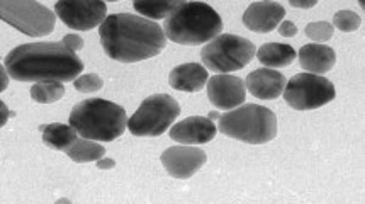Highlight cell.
Here are the masks:
<instances>
[{"label":"cell","instance_id":"obj_1","mask_svg":"<svg viewBox=\"0 0 365 204\" xmlns=\"http://www.w3.org/2000/svg\"><path fill=\"white\" fill-rule=\"evenodd\" d=\"M4 65L17 82H75L83 72V61L63 43L21 44L9 53Z\"/></svg>","mask_w":365,"mask_h":204},{"label":"cell","instance_id":"obj_2","mask_svg":"<svg viewBox=\"0 0 365 204\" xmlns=\"http://www.w3.org/2000/svg\"><path fill=\"white\" fill-rule=\"evenodd\" d=\"M99 34L106 55L121 63L153 58L167 46V36L157 22L126 12L108 16Z\"/></svg>","mask_w":365,"mask_h":204},{"label":"cell","instance_id":"obj_3","mask_svg":"<svg viewBox=\"0 0 365 204\" xmlns=\"http://www.w3.org/2000/svg\"><path fill=\"white\" fill-rule=\"evenodd\" d=\"M163 33L170 41L184 46H199L220 36L222 21L212 7L204 2H184L165 19Z\"/></svg>","mask_w":365,"mask_h":204},{"label":"cell","instance_id":"obj_4","mask_svg":"<svg viewBox=\"0 0 365 204\" xmlns=\"http://www.w3.org/2000/svg\"><path fill=\"white\" fill-rule=\"evenodd\" d=\"M70 124L82 138L92 141H114L128 128L126 111L106 99H88L75 106L70 113Z\"/></svg>","mask_w":365,"mask_h":204},{"label":"cell","instance_id":"obj_5","mask_svg":"<svg viewBox=\"0 0 365 204\" xmlns=\"http://www.w3.org/2000/svg\"><path fill=\"white\" fill-rule=\"evenodd\" d=\"M217 131L250 145H262L277 136V118L269 108L258 104L238 106L221 114Z\"/></svg>","mask_w":365,"mask_h":204},{"label":"cell","instance_id":"obj_6","mask_svg":"<svg viewBox=\"0 0 365 204\" xmlns=\"http://www.w3.org/2000/svg\"><path fill=\"white\" fill-rule=\"evenodd\" d=\"M180 116L179 102L168 94H153L141 102L138 111L129 118L128 130L140 138H157L170 130Z\"/></svg>","mask_w":365,"mask_h":204},{"label":"cell","instance_id":"obj_7","mask_svg":"<svg viewBox=\"0 0 365 204\" xmlns=\"http://www.w3.org/2000/svg\"><path fill=\"white\" fill-rule=\"evenodd\" d=\"M255 55L257 46L250 39L235 34H220L202 48L201 61L211 72L230 73L245 68Z\"/></svg>","mask_w":365,"mask_h":204},{"label":"cell","instance_id":"obj_8","mask_svg":"<svg viewBox=\"0 0 365 204\" xmlns=\"http://www.w3.org/2000/svg\"><path fill=\"white\" fill-rule=\"evenodd\" d=\"M0 17L9 26L26 36H48L56 24L55 12L34 0H4L0 4Z\"/></svg>","mask_w":365,"mask_h":204},{"label":"cell","instance_id":"obj_9","mask_svg":"<svg viewBox=\"0 0 365 204\" xmlns=\"http://www.w3.org/2000/svg\"><path fill=\"white\" fill-rule=\"evenodd\" d=\"M289 108L296 111H313L323 108L336 97L335 86L314 73H297L286 83L282 92Z\"/></svg>","mask_w":365,"mask_h":204},{"label":"cell","instance_id":"obj_10","mask_svg":"<svg viewBox=\"0 0 365 204\" xmlns=\"http://www.w3.org/2000/svg\"><path fill=\"white\" fill-rule=\"evenodd\" d=\"M55 12L73 31H91L108 19V6L101 0H61Z\"/></svg>","mask_w":365,"mask_h":204},{"label":"cell","instance_id":"obj_11","mask_svg":"<svg viewBox=\"0 0 365 204\" xmlns=\"http://www.w3.org/2000/svg\"><path fill=\"white\" fill-rule=\"evenodd\" d=\"M206 152L194 145L172 146L162 153V163L173 179H190L206 163Z\"/></svg>","mask_w":365,"mask_h":204},{"label":"cell","instance_id":"obj_12","mask_svg":"<svg viewBox=\"0 0 365 204\" xmlns=\"http://www.w3.org/2000/svg\"><path fill=\"white\" fill-rule=\"evenodd\" d=\"M207 97L217 109L231 111L242 106L247 99V87L240 77L220 73L207 81Z\"/></svg>","mask_w":365,"mask_h":204},{"label":"cell","instance_id":"obj_13","mask_svg":"<svg viewBox=\"0 0 365 204\" xmlns=\"http://www.w3.org/2000/svg\"><path fill=\"white\" fill-rule=\"evenodd\" d=\"M286 16V9L279 2H253L243 14L245 28L265 34L274 31Z\"/></svg>","mask_w":365,"mask_h":204},{"label":"cell","instance_id":"obj_14","mask_svg":"<svg viewBox=\"0 0 365 204\" xmlns=\"http://www.w3.org/2000/svg\"><path fill=\"white\" fill-rule=\"evenodd\" d=\"M170 138L182 145H202L216 138L217 128L207 118L192 116L170 128Z\"/></svg>","mask_w":365,"mask_h":204},{"label":"cell","instance_id":"obj_15","mask_svg":"<svg viewBox=\"0 0 365 204\" xmlns=\"http://www.w3.org/2000/svg\"><path fill=\"white\" fill-rule=\"evenodd\" d=\"M286 83V77L277 70L258 68L248 75L247 81H245V87L257 99L274 101L282 96Z\"/></svg>","mask_w":365,"mask_h":204},{"label":"cell","instance_id":"obj_16","mask_svg":"<svg viewBox=\"0 0 365 204\" xmlns=\"http://www.w3.org/2000/svg\"><path fill=\"white\" fill-rule=\"evenodd\" d=\"M297 56H299V65L302 68L308 73L314 75L329 72L336 63L335 51H333V48L327 46V44H304L299 53H297Z\"/></svg>","mask_w":365,"mask_h":204},{"label":"cell","instance_id":"obj_17","mask_svg":"<svg viewBox=\"0 0 365 204\" xmlns=\"http://www.w3.org/2000/svg\"><path fill=\"white\" fill-rule=\"evenodd\" d=\"M209 81L207 70L199 63H184L175 66L168 75V83L180 92H199Z\"/></svg>","mask_w":365,"mask_h":204},{"label":"cell","instance_id":"obj_18","mask_svg":"<svg viewBox=\"0 0 365 204\" xmlns=\"http://www.w3.org/2000/svg\"><path fill=\"white\" fill-rule=\"evenodd\" d=\"M296 51L284 43H265L258 48L257 58L265 68H284L296 60Z\"/></svg>","mask_w":365,"mask_h":204},{"label":"cell","instance_id":"obj_19","mask_svg":"<svg viewBox=\"0 0 365 204\" xmlns=\"http://www.w3.org/2000/svg\"><path fill=\"white\" fill-rule=\"evenodd\" d=\"M77 130L72 124H61V123H53L48 124L46 130L43 131V143L48 148L60 150V152H66V148H70L77 140Z\"/></svg>","mask_w":365,"mask_h":204},{"label":"cell","instance_id":"obj_20","mask_svg":"<svg viewBox=\"0 0 365 204\" xmlns=\"http://www.w3.org/2000/svg\"><path fill=\"white\" fill-rule=\"evenodd\" d=\"M182 4L184 2H180V0H158V2H151V0H136V2H133V7H135L136 12H140L141 17H145V19L160 21L172 16Z\"/></svg>","mask_w":365,"mask_h":204},{"label":"cell","instance_id":"obj_21","mask_svg":"<svg viewBox=\"0 0 365 204\" xmlns=\"http://www.w3.org/2000/svg\"><path fill=\"white\" fill-rule=\"evenodd\" d=\"M66 155L77 163L97 162L106 155V148L99 143H93L92 140L77 138L70 148H66Z\"/></svg>","mask_w":365,"mask_h":204},{"label":"cell","instance_id":"obj_22","mask_svg":"<svg viewBox=\"0 0 365 204\" xmlns=\"http://www.w3.org/2000/svg\"><path fill=\"white\" fill-rule=\"evenodd\" d=\"M65 96V87L61 82H38L31 87V97L38 104H51Z\"/></svg>","mask_w":365,"mask_h":204},{"label":"cell","instance_id":"obj_23","mask_svg":"<svg viewBox=\"0 0 365 204\" xmlns=\"http://www.w3.org/2000/svg\"><path fill=\"white\" fill-rule=\"evenodd\" d=\"M360 24H362V19H360V16L355 14V12L340 11L333 16L331 26L344 31V33H351V31H357L360 28Z\"/></svg>","mask_w":365,"mask_h":204},{"label":"cell","instance_id":"obj_24","mask_svg":"<svg viewBox=\"0 0 365 204\" xmlns=\"http://www.w3.org/2000/svg\"><path fill=\"white\" fill-rule=\"evenodd\" d=\"M306 36L313 39L316 43H323L331 39L333 36V26L331 22H311V24L306 26Z\"/></svg>","mask_w":365,"mask_h":204},{"label":"cell","instance_id":"obj_25","mask_svg":"<svg viewBox=\"0 0 365 204\" xmlns=\"http://www.w3.org/2000/svg\"><path fill=\"white\" fill-rule=\"evenodd\" d=\"M75 88L78 92H83V94H93V92L101 91L104 82L97 73H87V75H80L77 81L73 82Z\"/></svg>","mask_w":365,"mask_h":204},{"label":"cell","instance_id":"obj_26","mask_svg":"<svg viewBox=\"0 0 365 204\" xmlns=\"http://www.w3.org/2000/svg\"><path fill=\"white\" fill-rule=\"evenodd\" d=\"M61 43H63L65 46L73 53H77L83 48V39L80 38L78 34H68V36H65L63 39H61Z\"/></svg>","mask_w":365,"mask_h":204},{"label":"cell","instance_id":"obj_27","mask_svg":"<svg viewBox=\"0 0 365 204\" xmlns=\"http://www.w3.org/2000/svg\"><path fill=\"white\" fill-rule=\"evenodd\" d=\"M279 34H280V36H284V38H294L297 34L296 24H294V22H291V21H282L279 24Z\"/></svg>","mask_w":365,"mask_h":204},{"label":"cell","instance_id":"obj_28","mask_svg":"<svg viewBox=\"0 0 365 204\" xmlns=\"http://www.w3.org/2000/svg\"><path fill=\"white\" fill-rule=\"evenodd\" d=\"M9 77H11V75H9L6 65L2 63V65H0V92H4L7 88Z\"/></svg>","mask_w":365,"mask_h":204},{"label":"cell","instance_id":"obj_29","mask_svg":"<svg viewBox=\"0 0 365 204\" xmlns=\"http://www.w3.org/2000/svg\"><path fill=\"white\" fill-rule=\"evenodd\" d=\"M9 118H11V111L7 109L6 102L0 101V126H6Z\"/></svg>","mask_w":365,"mask_h":204},{"label":"cell","instance_id":"obj_30","mask_svg":"<svg viewBox=\"0 0 365 204\" xmlns=\"http://www.w3.org/2000/svg\"><path fill=\"white\" fill-rule=\"evenodd\" d=\"M292 7H297V9H311L316 6V0H291Z\"/></svg>","mask_w":365,"mask_h":204},{"label":"cell","instance_id":"obj_31","mask_svg":"<svg viewBox=\"0 0 365 204\" xmlns=\"http://www.w3.org/2000/svg\"><path fill=\"white\" fill-rule=\"evenodd\" d=\"M97 167H99L101 170H110V168L115 167V162L110 160V158L102 157L101 160H97Z\"/></svg>","mask_w":365,"mask_h":204},{"label":"cell","instance_id":"obj_32","mask_svg":"<svg viewBox=\"0 0 365 204\" xmlns=\"http://www.w3.org/2000/svg\"><path fill=\"white\" fill-rule=\"evenodd\" d=\"M207 119H211V121H220V118H221V114L217 113V111H211V113L207 114Z\"/></svg>","mask_w":365,"mask_h":204}]
</instances>
